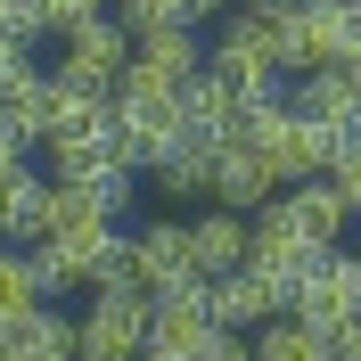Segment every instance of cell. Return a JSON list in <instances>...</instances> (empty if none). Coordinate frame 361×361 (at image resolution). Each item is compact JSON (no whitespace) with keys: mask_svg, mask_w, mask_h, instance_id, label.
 I'll list each match as a JSON object with an SVG mask.
<instances>
[{"mask_svg":"<svg viewBox=\"0 0 361 361\" xmlns=\"http://www.w3.org/2000/svg\"><path fill=\"white\" fill-rule=\"evenodd\" d=\"M238 140H247L255 157L279 173V189H295V180H320L329 164H337V148H345V140L329 132V123H312L295 99H271V107H255Z\"/></svg>","mask_w":361,"mask_h":361,"instance_id":"obj_1","label":"cell"},{"mask_svg":"<svg viewBox=\"0 0 361 361\" xmlns=\"http://www.w3.org/2000/svg\"><path fill=\"white\" fill-rule=\"evenodd\" d=\"M205 66L222 74V82L247 90V107H271V99H288V58L271 42V17L263 8H230L214 25V42H205Z\"/></svg>","mask_w":361,"mask_h":361,"instance_id":"obj_2","label":"cell"},{"mask_svg":"<svg viewBox=\"0 0 361 361\" xmlns=\"http://www.w3.org/2000/svg\"><path fill=\"white\" fill-rule=\"evenodd\" d=\"M132 49H140V33L123 17H90V25H74L66 33V49H58V82L66 90H99V99H115L123 90V74H132Z\"/></svg>","mask_w":361,"mask_h":361,"instance_id":"obj_3","label":"cell"},{"mask_svg":"<svg viewBox=\"0 0 361 361\" xmlns=\"http://www.w3.org/2000/svg\"><path fill=\"white\" fill-rule=\"evenodd\" d=\"M115 140H123V164H132V173H157L180 140H189V107L164 99V90L123 82V90H115Z\"/></svg>","mask_w":361,"mask_h":361,"instance_id":"obj_4","label":"cell"},{"mask_svg":"<svg viewBox=\"0 0 361 361\" xmlns=\"http://www.w3.org/2000/svg\"><path fill=\"white\" fill-rule=\"evenodd\" d=\"M214 337H222V320H214V279H180V288L148 295V345H157V353L197 361Z\"/></svg>","mask_w":361,"mask_h":361,"instance_id":"obj_5","label":"cell"},{"mask_svg":"<svg viewBox=\"0 0 361 361\" xmlns=\"http://www.w3.org/2000/svg\"><path fill=\"white\" fill-rule=\"evenodd\" d=\"M82 361H140L148 353V295L140 288H90L82 312Z\"/></svg>","mask_w":361,"mask_h":361,"instance_id":"obj_6","label":"cell"},{"mask_svg":"<svg viewBox=\"0 0 361 361\" xmlns=\"http://www.w3.org/2000/svg\"><path fill=\"white\" fill-rule=\"evenodd\" d=\"M295 320H312V329H329V337H345V329L361 320V247H329L312 271H304Z\"/></svg>","mask_w":361,"mask_h":361,"instance_id":"obj_7","label":"cell"},{"mask_svg":"<svg viewBox=\"0 0 361 361\" xmlns=\"http://www.w3.org/2000/svg\"><path fill=\"white\" fill-rule=\"evenodd\" d=\"M197 74H205V42H197V25H164V33H140V49H132V74H123V82L180 99V90L197 82Z\"/></svg>","mask_w":361,"mask_h":361,"instance_id":"obj_8","label":"cell"},{"mask_svg":"<svg viewBox=\"0 0 361 361\" xmlns=\"http://www.w3.org/2000/svg\"><path fill=\"white\" fill-rule=\"evenodd\" d=\"M320 255H329V247H312V238H304V230H295L288 214H279V197H271L263 214H255V247H247V263L263 271V279H279L288 295L304 288V271H312Z\"/></svg>","mask_w":361,"mask_h":361,"instance_id":"obj_9","label":"cell"},{"mask_svg":"<svg viewBox=\"0 0 361 361\" xmlns=\"http://www.w3.org/2000/svg\"><path fill=\"white\" fill-rule=\"evenodd\" d=\"M132 279H140V295H164V288H180V279H205V271H197V247H189V222L132 230Z\"/></svg>","mask_w":361,"mask_h":361,"instance_id":"obj_10","label":"cell"},{"mask_svg":"<svg viewBox=\"0 0 361 361\" xmlns=\"http://www.w3.org/2000/svg\"><path fill=\"white\" fill-rule=\"evenodd\" d=\"M279 312H295V295L279 288V279H263L255 263H238V271L214 279V320H222V329H263V320H279Z\"/></svg>","mask_w":361,"mask_h":361,"instance_id":"obj_11","label":"cell"},{"mask_svg":"<svg viewBox=\"0 0 361 361\" xmlns=\"http://www.w3.org/2000/svg\"><path fill=\"white\" fill-rule=\"evenodd\" d=\"M42 157H49V180H115V173H132V164H123V140H115V123L58 132Z\"/></svg>","mask_w":361,"mask_h":361,"instance_id":"obj_12","label":"cell"},{"mask_svg":"<svg viewBox=\"0 0 361 361\" xmlns=\"http://www.w3.org/2000/svg\"><path fill=\"white\" fill-rule=\"evenodd\" d=\"M279 214H288L312 247H345V230H353V205L337 197V180H295V189H279Z\"/></svg>","mask_w":361,"mask_h":361,"instance_id":"obj_13","label":"cell"},{"mask_svg":"<svg viewBox=\"0 0 361 361\" xmlns=\"http://www.w3.org/2000/svg\"><path fill=\"white\" fill-rule=\"evenodd\" d=\"M189 247H197V271H205V279H222V271L247 263V247H255V214L205 205V214H189Z\"/></svg>","mask_w":361,"mask_h":361,"instance_id":"obj_14","label":"cell"},{"mask_svg":"<svg viewBox=\"0 0 361 361\" xmlns=\"http://www.w3.org/2000/svg\"><path fill=\"white\" fill-rule=\"evenodd\" d=\"M8 361H82V320L33 304L25 320H8Z\"/></svg>","mask_w":361,"mask_h":361,"instance_id":"obj_15","label":"cell"},{"mask_svg":"<svg viewBox=\"0 0 361 361\" xmlns=\"http://www.w3.org/2000/svg\"><path fill=\"white\" fill-rule=\"evenodd\" d=\"M271 197H279V173L255 157L247 140H230L222 164H214V205H230V214H263Z\"/></svg>","mask_w":361,"mask_h":361,"instance_id":"obj_16","label":"cell"},{"mask_svg":"<svg viewBox=\"0 0 361 361\" xmlns=\"http://www.w3.org/2000/svg\"><path fill=\"white\" fill-rule=\"evenodd\" d=\"M42 238H49V180L25 164L0 180V247H42Z\"/></svg>","mask_w":361,"mask_h":361,"instance_id":"obj_17","label":"cell"},{"mask_svg":"<svg viewBox=\"0 0 361 361\" xmlns=\"http://www.w3.org/2000/svg\"><path fill=\"white\" fill-rule=\"evenodd\" d=\"M214 164H222V140L189 132V140H180V148H173V157H164L148 180H157V197H205V205H214Z\"/></svg>","mask_w":361,"mask_h":361,"instance_id":"obj_18","label":"cell"},{"mask_svg":"<svg viewBox=\"0 0 361 361\" xmlns=\"http://www.w3.org/2000/svg\"><path fill=\"white\" fill-rule=\"evenodd\" d=\"M255 361H337V337L312 329V320H295V312H279V320L255 329Z\"/></svg>","mask_w":361,"mask_h":361,"instance_id":"obj_19","label":"cell"},{"mask_svg":"<svg viewBox=\"0 0 361 361\" xmlns=\"http://www.w3.org/2000/svg\"><path fill=\"white\" fill-rule=\"evenodd\" d=\"M33 304H49L42 271H33V247H0V320H25Z\"/></svg>","mask_w":361,"mask_h":361,"instance_id":"obj_20","label":"cell"},{"mask_svg":"<svg viewBox=\"0 0 361 361\" xmlns=\"http://www.w3.org/2000/svg\"><path fill=\"white\" fill-rule=\"evenodd\" d=\"M115 17L132 33H164V25H197V0H115Z\"/></svg>","mask_w":361,"mask_h":361,"instance_id":"obj_21","label":"cell"},{"mask_svg":"<svg viewBox=\"0 0 361 361\" xmlns=\"http://www.w3.org/2000/svg\"><path fill=\"white\" fill-rule=\"evenodd\" d=\"M329 180H337V197H345V205L361 214V140H353V148H337V164H329Z\"/></svg>","mask_w":361,"mask_h":361,"instance_id":"obj_22","label":"cell"},{"mask_svg":"<svg viewBox=\"0 0 361 361\" xmlns=\"http://www.w3.org/2000/svg\"><path fill=\"white\" fill-rule=\"evenodd\" d=\"M90 17H115V0H49V25H58V33H74V25H90Z\"/></svg>","mask_w":361,"mask_h":361,"instance_id":"obj_23","label":"cell"},{"mask_svg":"<svg viewBox=\"0 0 361 361\" xmlns=\"http://www.w3.org/2000/svg\"><path fill=\"white\" fill-rule=\"evenodd\" d=\"M197 361H255V337H238V329H222V337L205 345Z\"/></svg>","mask_w":361,"mask_h":361,"instance_id":"obj_24","label":"cell"},{"mask_svg":"<svg viewBox=\"0 0 361 361\" xmlns=\"http://www.w3.org/2000/svg\"><path fill=\"white\" fill-rule=\"evenodd\" d=\"M230 8H247V0H197V25H222Z\"/></svg>","mask_w":361,"mask_h":361,"instance_id":"obj_25","label":"cell"},{"mask_svg":"<svg viewBox=\"0 0 361 361\" xmlns=\"http://www.w3.org/2000/svg\"><path fill=\"white\" fill-rule=\"evenodd\" d=\"M337 361H361V320H353V329L337 337Z\"/></svg>","mask_w":361,"mask_h":361,"instance_id":"obj_26","label":"cell"},{"mask_svg":"<svg viewBox=\"0 0 361 361\" xmlns=\"http://www.w3.org/2000/svg\"><path fill=\"white\" fill-rule=\"evenodd\" d=\"M140 361H173V353H157V345H148V353H140Z\"/></svg>","mask_w":361,"mask_h":361,"instance_id":"obj_27","label":"cell"},{"mask_svg":"<svg viewBox=\"0 0 361 361\" xmlns=\"http://www.w3.org/2000/svg\"><path fill=\"white\" fill-rule=\"evenodd\" d=\"M353 74H361V66H353Z\"/></svg>","mask_w":361,"mask_h":361,"instance_id":"obj_28","label":"cell"}]
</instances>
